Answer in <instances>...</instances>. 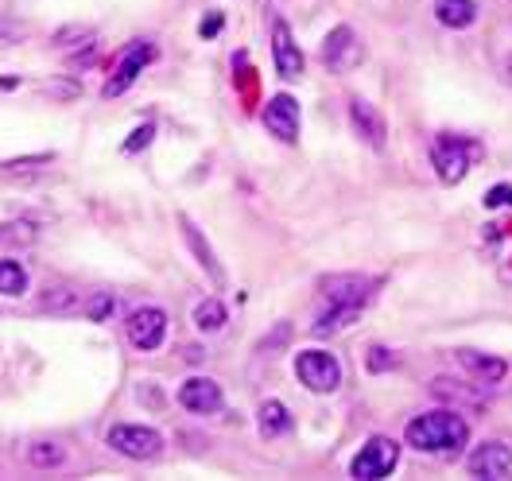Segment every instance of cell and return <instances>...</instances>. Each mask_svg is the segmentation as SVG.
Here are the masks:
<instances>
[{"label": "cell", "mask_w": 512, "mask_h": 481, "mask_svg": "<svg viewBox=\"0 0 512 481\" xmlns=\"http://www.w3.org/2000/svg\"><path fill=\"white\" fill-rule=\"evenodd\" d=\"M24 291H28V272L16 260H0V295L20 299Z\"/></svg>", "instance_id": "obj_20"}, {"label": "cell", "mask_w": 512, "mask_h": 481, "mask_svg": "<svg viewBox=\"0 0 512 481\" xmlns=\"http://www.w3.org/2000/svg\"><path fill=\"white\" fill-rule=\"evenodd\" d=\"M485 206L489 210H501V206H512V187H493L485 194Z\"/></svg>", "instance_id": "obj_24"}, {"label": "cell", "mask_w": 512, "mask_h": 481, "mask_svg": "<svg viewBox=\"0 0 512 481\" xmlns=\"http://www.w3.org/2000/svg\"><path fill=\"white\" fill-rule=\"evenodd\" d=\"M66 454L63 447H55V443H35L32 450H28V462L32 466H59Z\"/></svg>", "instance_id": "obj_22"}, {"label": "cell", "mask_w": 512, "mask_h": 481, "mask_svg": "<svg viewBox=\"0 0 512 481\" xmlns=\"http://www.w3.org/2000/svg\"><path fill=\"white\" fill-rule=\"evenodd\" d=\"M194 322H198V330H206V334L222 330L225 326V303L222 299H202V303L194 307Z\"/></svg>", "instance_id": "obj_21"}, {"label": "cell", "mask_w": 512, "mask_h": 481, "mask_svg": "<svg viewBox=\"0 0 512 481\" xmlns=\"http://www.w3.org/2000/svg\"><path fill=\"white\" fill-rule=\"evenodd\" d=\"M24 35H28V28H24V24H16V20H12V24H0V47H12V43H20Z\"/></svg>", "instance_id": "obj_23"}, {"label": "cell", "mask_w": 512, "mask_h": 481, "mask_svg": "<svg viewBox=\"0 0 512 481\" xmlns=\"http://www.w3.org/2000/svg\"><path fill=\"white\" fill-rule=\"evenodd\" d=\"M295 377L311 392H334V388L342 385V365L334 361V353L303 350L295 357Z\"/></svg>", "instance_id": "obj_3"}, {"label": "cell", "mask_w": 512, "mask_h": 481, "mask_svg": "<svg viewBox=\"0 0 512 481\" xmlns=\"http://www.w3.org/2000/svg\"><path fill=\"white\" fill-rule=\"evenodd\" d=\"M152 125H140V129L132 132V136H128L125 140V152H140V148H144V144H148V140H152Z\"/></svg>", "instance_id": "obj_25"}, {"label": "cell", "mask_w": 512, "mask_h": 481, "mask_svg": "<svg viewBox=\"0 0 512 481\" xmlns=\"http://www.w3.org/2000/svg\"><path fill=\"white\" fill-rule=\"evenodd\" d=\"M350 121H353V129H357V136H361L369 148H384V121L365 97H353L350 101Z\"/></svg>", "instance_id": "obj_13"}, {"label": "cell", "mask_w": 512, "mask_h": 481, "mask_svg": "<svg viewBox=\"0 0 512 481\" xmlns=\"http://www.w3.org/2000/svg\"><path fill=\"white\" fill-rule=\"evenodd\" d=\"M264 125H268L272 136L295 144V140H299V101L288 94H276L264 105Z\"/></svg>", "instance_id": "obj_9"}, {"label": "cell", "mask_w": 512, "mask_h": 481, "mask_svg": "<svg viewBox=\"0 0 512 481\" xmlns=\"http://www.w3.org/2000/svg\"><path fill=\"white\" fill-rule=\"evenodd\" d=\"M74 303H78V299H74V291H55V295H47V299H43V307H47V311H55V307H74Z\"/></svg>", "instance_id": "obj_26"}, {"label": "cell", "mask_w": 512, "mask_h": 481, "mask_svg": "<svg viewBox=\"0 0 512 481\" xmlns=\"http://www.w3.org/2000/svg\"><path fill=\"white\" fill-rule=\"evenodd\" d=\"M326 299L330 303H338V307H365L373 295H377V280H369V276H330L326 284Z\"/></svg>", "instance_id": "obj_8"}, {"label": "cell", "mask_w": 512, "mask_h": 481, "mask_svg": "<svg viewBox=\"0 0 512 481\" xmlns=\"http://www.w3.org/2000/svg\"><path fill=\"white\" fill-rule=\"evenodd\" d=\"M109 447L117 450L121 458H132V462H148L163 450L160 431L152 427H140V423H121L109 431Z\"/></svg>", "instance_id": "obj_5"}, {"label": "cell", "mask_w": 512, "mask_h": 481, "mask_svg": "<svg viewBox=\"0 0 512 481\" xmlns=\"http://www.w3.org/2000/svg\"><path fill=\"white\" fill-rule=\"evenodd\" d=\"M458 361H462L474 377H481L485 385H497V381L505 377V361H501V357H485V353H478V350H462Z\"/></svg>", "instance_id": "obj_16"}, {"label": "cell", "mask_w": 512, "mask_h": 481, "mask_svg": "<svg viewBox=\"0 0 512 481\" xmlns=\"http://www.w3.org/2000/svg\"><path fill=\"white\" fill-rule=\"evenodd\" d=\"M470 474L481 481H497L505 478V474H512V450L505 447V443H481L478 450H474V458H470Z\"/></svg>", "instance_id": "obj_11"}, {"label": "cell", "mask_w": 512, "mask_h": 481, "mask_svg": "<svg viewBox=\"0 0 512 481\" xmlns=\"http://www.w3.org/2000/svg\"><path fill=\"white\" fill-rule=\"evenodd\" d=\"M481 156V144L478 140H470V136H450L443 132L439 140H435V148H431V163H435V175L454 187V183H462L466 179V171L474 167V160Z\"/></svg>", "instance_id": "obj_2"}, {"label": "cell", "mask_w": 512, "mask_h": 481, "mask_svg": "<svg viewBox=\"0 0 512 481\" xmlns=\"http://www.w3.org/2000/svg\"><path fill=\"white\" fill-rule=\"evenodd\" d=\"M272 55H276V70L284 78H299L303 74V51L295 47V39H291V32L284 24L272 28Z\"/></svg>", "instance_id": "obj_14"}, {"label": "cell", "mask_w": 512, "mask_h": 481, "mask_svg": "<svg viewBox=\"0 0 512 481\" xmlns=\"http://www.w3.org/2000/svg\"><path fill=\"white\" fill-rule=\"evenodd\" d=\"M322 63L330 66L334 74H350V66L361 63V43L353 28H334L322 43Z\"/></svg>", "instance_id": "obj_7"}, {"label": "cell", "mask_w": 512, "mask_h": 481, "mask_svg": "<svg viewBox=\"0 0 512 481\" xmlns=\"http://www.w3.org/2000/svg\"><path fill=\"white\" fill-rule=\"evenodd\" d=\"M256 419H260V431H264L268 439H276V435H284V431H288V427H291L288 408H284L280 400H268V404L260 408V416H256Z\"/></svg>", "instance_id": "obj_19"}, {"label": "cell", "mask_w": 512, "mask_h": 481, "mask_svg": "<svg viewBox=\"0 0 512 481\" xmlns=\"http://www.w3.org/2000/svg\"><path fill=\"white\" fill-rule=\"evenodd\" d=\"M156 59V47L152 43H136L132 51H128L125 59H121V66H117V74L105 82V97H117V94H125L128 86L140 78V70Z\"/></svg>", "instance_id": "obj_12"}, {"label": "cell", "mask_w": 512, "mask_h": 481, "mask_svg": "<svg viewBox=\"0 0 512 481\" xmlns=\"http://www.w3.org/2000/svg\"><path fill=\"white\" fill-rule=\"evenodd\" d=\"M357 315H361L357 307H338V303H330V311L315 322V334H319V338H326V334H338V330L353 326V322H357Z\"/></svg>", "instance_id": "obj_18"}, {"label": "cell", "mask_w": 512, "mask_h": 481, "mask_svg": "<svg viewBox=\"0 0 512 481\" xmlns=\"http://www.w3.org/2000/svg\"><path fill=\"white\" fill-rule=\"evenodd\" d=\"M400 462V447L392 439H369L365 447L357 450V458L350 462V478L357 481H377L388 478Z\"/></svg>", "instance_id": "obj_4"}, {"label": "cell", "mask_w": 512, "mask_h": 481, "mask_svg": "<svg viewBox=\"0 0 512 481\" xmlns=\"http://www.w3.org/2000/svg\"><path fill=\"white\" fill-rule=\"evenodd\" d=\"M51 156H28V160H12V163H4V171H28V167H39V163H47Z\"/></svg>", "instance_id": "obj_28"}, {"label": "cell", "mask_w": 512, "mask_h": 481, "mask_svg": "<svg viewBox=\"0 0 512 481\" xmlns=\"http://www.w3.org/2000/svg\"><path fill=\"white\" fill-rule=\"evenodd\" d=\"M435 16L447 28H470L478 8H474V0H435Z\"/></svg>", "instance_id": "obj_17"}, {"label": "cell", "mask_w": 512, "mask_h": 481, "mask_svg": "<svg viewBox=\"0 0 512 481\" xmlns=\"http://www.w3.org/2000/svg\"><path fill=\"white\" fill-rule=\"evenodd\" d=\"M218 28H222V12H214V16H210V20L202 24V35L210 39V35H218Z\"/></svg>", "instance_id": "obj_29"}, {"label": "cell", "mask_w": 512, "mask_h": 481, "mask_svg": "<svg viewBox=\"0 0 512 481\" xmlns=\"http://www.w3.org/2000/svg\"><path fill=\"white\" fill-rule=\"evenodd\" d=\"M466 419L454 416V412H427L408 423V443L423 454H439V450H458L466 447Z\"/></svg>", "instance_id": "obj_1"}, {"label": "cell", "mask_w": 512, "mask_h": 481, "mask_svg": "<svg viewBox=\"0 0 512 481\" xmlns=\"http://www.w3.org/2000/svg\"><path fill=\"white\" fill-rule=\"evenodd\" d=\"M179 404H183L187 412H194V416H214L225 404V396L210 377H191L187 385L179 388Z\"/></svg>", "instance_id": "obj_10"}, {"label": "cell", "mask_w": 512, "mask_h": 481, "mask_svg": "<svg viewBox=\"0 0 512 481\" xmlns=\"http://www.w3.org/2000/svg\"><path fill=\"white\" fill-rule=\"evenodd\" d=\"M125 330H128V342L136 350H156V346H163V338H167V315H163L160 307H140V311L128 315Z\"/></svg>", "instance_id": "obj_6"}, {"label": "cell", "mask_w": 512, "mask_h": 481, "mask_svg": "<svg viewBox=\"0 0 512 481\" xmlns=\"http://www.w3.org/2000/svg\"><path fill=\"white\" fill-rule=\"evenodd\" d=\"M109 311H113V299H109V295H97L94 303L86 307V315H90V319H105Z\"/></svg>", "instance_id": "obj_27"}, {"label": "cell", "mask_w": 512, "mask_h": 481, "mask_svg": "<svg viewBox=\"0 0 512 481\" xmlns=\"http://www.w3.org/2000/svg\"><path fill=\"white\" fill-rule=\"evenodd\" d=\"M183 229H187V241H191V249L198 253V264H202V268H206V276H210V280H214V284L222 288V284H225V272L218 268V260H214V249L206 245L202 229H198V225H194L191 218H183Z\"/></svg>", "instance_id": "obj_15"}]
</instances>
